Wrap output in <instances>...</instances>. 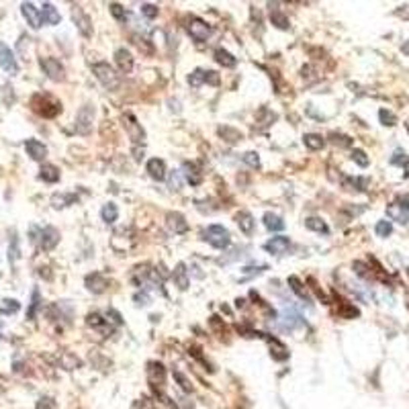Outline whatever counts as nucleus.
Returning a JSON list of instances; mask_svg holds the SVG:
<instances>
[{"instance_id": "f257e3e1", "label": "nucleus", "mask_w": 409, "mask_h": 409, "mask_svg": "<svg viewBox=\"0 0 409 409\" xmlns=\"http://www.w3.org/2000/svg\"><path fill=\"white\" fill-rule=\"evenodd\" d=\"M31 109L45 119H54L62 113V102L51 94H35L31 98Z\"/></svg>"}, {"instance_id": "f03ea898", "label": "nucleus", "mask_w": 409, "mask_h": 409, "mask_svg": "<svg viewBox=\"0 0 409 409\" xmlns=\"http://www.w3.org/2000/svg\"><path fill=\"white\" fill-rule=\"evenodd\" d=\"M92 74L96 76V80L105 86L107 90H117L121 86V78L119 74L107 64V62H98L92 66Z\"/></svg>"}, {"instance_id": "7ed1b4c3", "label": "nucleus", "mask_w": 409, "mask_h": 409, "mask_svg": "<svg viewBox=\"0 0 409 409\" xmlns=\"http://www.w3.org/2000/svg\"><path fill=\"white\" fill-rule=\"evenodd\" d=\"M204 239L217 250H225L231 243V235L223 225H209L204 231Z\"/></svg>"}, {"instance_id": "20e7f679", "label": "nucleus", "mask_w": 409, "mask_h": 409, "mask_svg": "<svg viewBox=\"0 0 409 409\" xmlns=\"http://www.w3.org/2000/svg\"><path fill=\"white\" fill-rule=\"evenodd\" d=\"M94 105H84L80 107L78 115H76V131L80 135H88L92 131V125H94Z\"/></svg>"}, {"instance_id": "39448f33", "label": "nucleus", "mask_w": 409, "mask_h": 409, "mask_svg": "<svg viewBox=\"0 0 409 409\" xmlns=\"http://www.w3.org/2000/svg\"><path fill=\"white\" fill-rule=\"evenodd\" d=\"M39 66H41V70L47 74L49 80L62 82V80L66 78V74H64V66H62L60 60H56V58H41V60H39Z\"/></svg>"}, {"instance_id": "423d86ee", "label": "nucleus", "mask_w": 409, "mask_h": 409, "mask_svg": "<svg viewBox=\"0 0 409 409\" xmlns=\"http://www.w3.org/2000/svg\"><path fill=\"white\" fill-rule=\"evenodd\" d=\"M186 29H188V35H190L194 41H207L209 35H211V27L204 23L202 19H198V17H192V19L188 21Z\"/></svg>"}, {"instance_id": "0eeeda50", "label": "nucleus", "mask_w": 409, "mask_h": 409, "mask_svg": "<svg viewBox=\"0 0 409 409\" xmlns=\"http://www.w3.org/2000/svg\"><path fill=\"white\" fill-rule=\"evenodd\" d=\"M0 68H3L7 74H17L19 72V64H17V58L11 51V47L7 43L0 41Z\"/></svg>"}, {"instance_id": "6e6552de", "label": "nucleus", "mask_w": 409, "mask_h": 409, "mask_svg": "<svg viewBox=\"0 0 409 409\" xmlns=\"http://www.w3.org/2000/svg\"><path fill=\"white\" fill-rule=\"evenodd\" d=\"M72 19H74V23H76V29L80 31V35L82 37H92V23H90V19H88V15L82 11V7H72Z\"/></svg>"}, {"instance_id": "1a4fd4ad", "label": "nucleus", "mask_w": 409, "mask_h": 409, "mask_svg": "<svg viewBox=\"0 0 409 409\" xmlns=\"http://www.w3.org/2000/svg\"><path fill=\"white\" fill-rule=\"evenodd\" d=\"M147 381H149V385L156 389V387H164V383H166V369H164V364L162 362H149L147 364Z\"/></svg>"}, {"instance_id": "9d476101", "label": "nucleus", "mask_w": 409, "mask_h": 409, "mask_svg": "<svg viewBox=\"0 0 409 409\" xmlns=\"http://www.w3.org/2000/svg\"><path fill=\"white\" fill-rule=\"evenodd\" d=\"M58 241H60V231H58L56 227L47 225V227L41 229V233H39V246H41L43 252L54 250V248L58 246Z\"/></svg>"}, {"instance_id": "9b49d317", "label": "nucleus", "mask_w": 409, "mask_h": 409, "mask_svg": "<svg viewBox=\"0 0 409 409\" xmlns=\"http://www.w3.org/2000/svg\"><path fill=\"white\" fill-rule=\"evenodd\" d=\"M123 123H125V129H127V133H129V137L133 139V143H143L145 141V131H143V127L137 123V119L133 117V115H125L123 117Z\"/></svg>"}, {"instance_id": "f8f14e48", "label": "nucleus", "mask_w": 409, "mask_h": 409, "mask_svg": "<svg viewBox=\"0 0 409 409\" xmlns=\"http://www.w3.org/2000/svg\"><path fill=\"white\" fill-rule=\"evenodd\" d=\"M86 323H88V328H92V330H96V332H100V334H105V336H109L115 328L111 325V321H109V317L105 319L100 313H90L88 317H86Z\"/></svg>"}, {"instance_id": "ddd939ff", "label": "nucleus", "mask_w": 409, "mask_h": 409, "mask_svg": "<svg viewBox=\"0 0 409 409\" xmlns=\"http://www.w3.org/2000/svg\"><path fill=\"white\" fill-rule=\"evenodd\" d=\"M107 287H109V280H107L105 276H102L100 272H92V274L86 276V289H88L90 293H94V295L105 293Z\"/></svg>"}, {"instance_id": "4468645a", "label": "nucleus", "mask_w": 409, "mask_h": 409, "mask_svg": "<svg viewBox=\"0 0 409 409\" xmlns=\"http://www.w3.org/2000/svg\"><path fill=\"white\" fill-rule=\"evenodd\" d=\"M260 338H266V340H268V344H270V356L274 358V360L284 362L287 358H289V350H287V346H284L282 342H278L276 338H270V336H266V334H260Z\"/></svg>"}, {"instance_id": "2eb2a0df", "label": "nucleus", "mask_w": 409, "mask_h": 409, "mask_svg": "<svg viewBox=\"0 0 409 409\" xmlns=\"http://www.w3.org/2000/svg\"><path fill=\"white\" fill-rule=\"evenodd\" d=\"M115 62H117V66H119V70L123 74H129L133 70V56H131V51L127 47H119L115 51Z\"/></svg>"}, {"instance_id": "dca6fc26", "label": "nucleus", "mask_w": 409, "mask_h": 409, "mask_svg": "<svg viewBox=\"0 0 409 409\" xmlns=\"http://www.w3.org/2000/svg\"><path fill=\"white\" fill-rule=\"evenodd\" d=\"M21 13H23V17H25V21H27V25L31 29H39L41 27V15H39V11L35 9L33 3H23L21 5Z\"/></svg>"}, {"instance_id": "f3484780", "label": "nucleus", "mask_w": 409, "mask_h": 409, "mask_svg": "<svg viewBox=\"0 0 409 409\" xmlns=\"http://www.w3.org/2000/svg\"><path fill=\"white\" fill-rule=\"evenodd\" d=\"M289 246H291V239L287 235H276V237H272V239H268L264 243V250L270 252V254H274V256H278V254H284L289 250Z\"/></svg>"}, {"instance_id": "a211bd4d", "label": "nucleus", "mask_w": 409, "mask_h": 409, "mask_svg": "<svg viewBox=\"0 0 409 409\" xmlns=\"http://www.w3.org/2000/svg\"><path fill=\"white\" fill-rule=\"evenodd\" d=\"M39 15H41V23H47V25H58L62 21L58 9L51 3H43L41 9H39Z\"/></svg>"}, {"instance_id": "6ab92c4d", "label": "nucleus", "mask_w": 409, "mask_h": 409, "mask_svg": "<svg viewBox=\"0 0 409 409\" xmlns=\"http://www.w3.org/2000/svg\"><path fill=\"white\" fill-rule=\"evenodd\" d=\"M25 149L31 156V160H37V162H41L47 156V147L41 141H37V139H27L25 141Z\"/></svg>"}, {"instance_id": "aec40b11", "label": "nucleus", "mask_w": 409, "mask_h": 409, "mask_svg": "<svg viewBox=\"0 0 409 409\" xmlns=\"http://www.w3.org/2000/svg\"><path fill=\"white\" fill-rule=\"evenodd\" d=\"M147 174H149L153 180L162 182V180L166 178V164H164V160H160V158H151V160L147 162Z\"/></svg>"}, {"instance_id": "412c9836", "label": "nucleus", "mask_w": 409, "mask_h": 409, "mask_svg": "<svg viewBox=\"0 0 409 409\" xmlns=\"http://www.w3.org/2000/svg\"><path fill=\"white\" fill-rule=\"evenodd\" d=\"M235 223H237V227H239L246 235H252V233H254L256 221H254L252 213H248V211H239V213L235 215Z\"/></svg>"}, {"instance_id": "4be33fe9", "label": "nucleus", "mask_w": 409, "mask_h": 409, "mask_svg": "<svg viewBox=\"0 0 409 409\" xmlns=\"http://www.w3.org/2000/svg\"><path fill=\"white\" fill-rule=\"evenodd\" d=\"M182 170H184V178H186L192 186H196V184L202 182V172H200V168H198L194 162H184Z\"/></svg>"}, {"instance_id": "5701e85b", "label": "nucleus", "mask_w": 409, "mask_h": 409, "mask_svg": "<svg viewBox=\"0 0 409 409\" xmlns=\"http://www.w3.org/2000/svg\"><path fill=\"white\" fill-rule=\"evenodd\" d=\"M78 200L76 194H70V192H56L54 196H51V204H54L56 209H64V207H70V204H74Z\"/></svg>"}, {"instance_id": "b1692460", "label": "nucleus", "mask_w": 409, "mask_h": 409, "mask_svg": "<svg viewBox=\"0 0 409 409\" xmlns=\"http://www.w3.org/2000/svg\"><path fill=\"white\" fill-rule=\"evenodd\" d=\"M172 278H174V282H176V287H178L180 291H186V289H188V270H186V264H184V262H180V264L174 268Z\"/></svg>"}, {"instance_id": "393cba45", "label": "nucleus", "mask_w": 409, "mask_h": 409, "mask_svg": "<svg viewBox=\"0 0 409 409\" xmlns=\"http://www.w3.org/2000/svg\"><path fill=\"white\" fill-rule=\"evenodd\" d=\"M39 178H41L43 182L54 184V182L60 180V168H56L54 164H43L41 170H39Z\"/></svg>"}, {"instance_id": "a878e982", "label": "nucleus", "mask_w": 409, "mask_h": 409, "mask_svg": "<svg viewBox=\"0 0 409 409\" xmlns=\"http://www.w3.org/2000/svg\"><path fill=\"white\" fill-rule=\"evenodd\" d=\"M168 227L174 231V233H184L186 229H188V223H186V219L180 215V213H168Z\"/></svg>"}, {"instance_id": "bb28decb", "label": "nucleus", "mask_w": 409, "mask_h": 409, "mask_svg": "<svg viewBox=\"0 0 409 409\" xmlns=\"http://www.w3.org/2000/svg\"><path fill=\"white\" fill-rule=\"evenodd\" d=\"M289 284H291L293 293L299 295V299H303V301H307V303H311V295H309V291H307V287H305L297 276H289Z\"/></svg>"}, {"instance_id": "cd10ccee", "label": "nucleus", "mask_w": 409, "mask_h": 409, "mask_svg": "<svg viewBox=\"0 0 409 409\" xmlns=\"http://www.w3.org/2000/svg\"><path fill=\"white\" fill-rule=\"evenodd\" d=\"M303 143H305V147H309L311 151H317V149H321L325 145V139L321 135H317V133H305L303 135Z\"/></svg>"}, {"instance_id": "c85d7f7f", "label": "nucleus", "mask_w": 409, "mask_h": 409, "mask_svg": "<svg viewBox=\"0 0 409 409\" xmlns=\"http://www.w3.org/2000/svg\"><path fill=\"white\" fill-rule=\"evenodd\" d=\"M100 217H102V221H105V223H115L117 217H119L117 204L115 202H107L105 207H102V211H100Z\"/></svg>"}, {"instance_id": "c756f323", "label": "nucleus", "mask_w": 409, "mask_h": 409, "mask_svg": "<svg viewBox=\"0 0 409 409\" xmlns=\"http://www.w3.org/2000/svg\"><path fill=\"white\" fill-rule=\"evenodd\" d=\"M264 225H266V229H270V231H282V229H284L282 217H278V215H274V213H266V215H264Z\"/></svg>"}, {"instance_id": "7c9ffc66", "label": "nucleus", "mask_w": 409, "mask_h": 409, "mask_svg": "<svg viewBox=\"0 0 409 409\" xmlns=\"http://www.w3.org/2000/svg\"><path fill=\"white\" fill-rule=\"evenodd\" d=\"M215 60H217L221 66H225V68H233V66H235V58L229 54L227 49H223V47H217V49H215Z\"/></svg>"}, {"instance_id": "2f4dec72", "label": "nucleus", "mask_w": 409, "mask_h": 409, "mask_svg": "<svg viewBox=\"0 0 409 409\" xmlns=\"http://www.w3.org/2000/svg\"><path fill=\"white\" fill-rule=\"evenodd\" d=\"M305 227H307V229H311V231H317V233H328V231H330V227L325 225V221L319 219V217H309V219H305Z\"/></svg>"}, {"instance_id": "473e14b6", "label": "nucleus", "mask_w": 409, "mask_h": 409, "mask_svg": "<svg viewBox=\"0 0 409 409\" xmlns=\"http://www.w3.org/2000/svg\"><path fill=\"white\" fill-rule=\"evenodd\" d=\"M19 256H21L19 237H17V233L13 231V233H11V243H9V262H11V266H15V262L19 260Z\"/></svg>"}, {"instance_id": "72a5a7b5", "label": "nucleus", "mask_w": 409, "mask_h": 409, "mask_svg": "<svg viewBox=\"0 0 409 409\" xmlns=\"http://www.w3.org/2000/svg\"><path fill=\"white\" fill-rule=\"evenodd\" d=\"M39 305H41V293H39V289H33V293H31V303H29V309H27V319H35Z\"/></svg>"}, {"instance_id": "f704fd0d", "label": "nucleus", "mask_w": 409, "mask_h": 409, "mask_svg": "<svg viewBox=\"0 0 409 409\" xmlns=\"http://www.w3.org/2000/svg\"><path fill=\"white\" fill-rule=\"evenodd\" d=\"M270 23L274 25V27H278V29H289L291 25H289V17L284 15V13H280L278 9H274V11H270Z\"/></svg>"}, {"instance_id": "c9c22d12", "label": "nucleus", "mask_w": 409, "mask_h": 409, "mask_svg": "<svg viewBox=\"0 0 409 409\" xmlns=\"http://www.w3.org/2000/svg\"><path fill=\"white\" fill-rule=\"evenodd\" d=\"M219 135L227 141V143H237L241 139V133L233 127H219Z\"/></svg>"}, {"instance_id": "e433bc0d", "label": "nucleus", "mask_w": 409, "mask_h": 409, "mask_svg": "<svg viewBox=\"0 0 409 409\" xmlns=\"http://www.w3.org/2000/svg\"><path fill=\"white\" fill-rule=\"evenodd\" d=\"M338 313L342 315V317H346V319H354V317H358V309L354 305H350L348 301H340V309H338Z\"/></svg>"}, {"instance_id": "4c0bfd02", "label": "nucleus", "mask_w": 409, "mask_h": 409, "mask_svg": "<svg viewBox=\"0 0 409 409\" xmlns=\"http://www.w3.org/2000/svg\"><path fill=\"white\" fill-rule=\"evenodd\" d=\"M21 309V305H19V301H15V299H5L3 301V307H0V315H13V313H17Z\"/></svg>"}, {"instance_id": "58836bf2", "label": "nucleus", "mask_w": 409, "mask_h": 409, "mask_svg": "<svg viewBox=\"0 0 409 409\" xmlns=\"http://www.w3.org/2000/svg\"><path fill=\"white\" fill-rule=\"evenodd\" d=\"M139 409H168L160 399H153V397H143L139 401Z\"/></svg>"}, {"instance_id": "ea45409f", "label": "nucleus", "mask_w": 409, "mask_h": 409, "mask_svg": "<svg viewBox=\"0 0 409 409\" xmlns=\"http://www.w3.org/2000/svg\"><path fill=\"white\" fill-rule=\"evenodd\" d=\"M204 82V70H200V68H196V70H192L190 74H188V84L192 86V88H196V86H200Z\"/></svg>"}, {"instance_id": "a19ab883", "label": "nucleus", "mask_w": 409, "mask_h": 409, "mask_svg": "<svg viewBox=\"0 0 409 409\" xmlns=\"http://www.w3.org/2000/svg\"><path fill=\"white\" fill-rule=\"evenodd\" d=\"M375 231H377L379 237H389L393 233V225H391V221H379Z\"/></svg>"}, {"instance_id": "79ce46f5", "label": "nucleus", "mask_w": 409, "mask_h": 409, "mask_svg": "<svg viewBox=\"0 0 409 409\" xmlns=\"http://www.w3.org/2000/svg\"><path fill=\"white\" fill-rule=\"evenodd\" d=\"M241 160L248 164V166H252V168H260V156L256 151H246L243 156H241Z\"/></svg>"}, {"instance_id": "37998d69", "label": "nucleus", "mask_w": 409, "mask_h": 409, "mask_svg": "<svg viewBox=\"0 0 409 409\" xmlns=\"http://www.w3.org/2000/svg\"><path fill=\"white\" fill-rule=\"evenodd\" d=\"M379 119H381V123L387 125V127H393V125L397 123V117H395L391 111H387V109H381V111H379Z\"/></svg>"}, {"instance_id": "c03bdc74", "label": "nucleus", "mask_w": 409, "mask_h": 409, "mask_svg": "<svg viewBox=\"0 0 409 409\" xmlns=\"http://www.w3.org/2000/svg\"><path fill=\"white\" fill-rule=\"evenodd\" d=\"M172 375H174V379L178 381V385H180V389H182V391H186V393H190V391H192V383H190V381H188V379H186V377H184L180 371H174Z\"/></svg>"}, {"instance_id": "a18cd8bd", "label": "nucleus", "mask_w": 409, "mask_h": 409, "mask_svg": "<svg viewBox=\"0 0 409 409\" xmlns=\"http://www.w3.org/2000/svg\"><path fill=\"white\" fill-rule=\"evenodd\" d=\"M330 139H332V143H334V145H340V147H348V145H352V139H350L348 135L332 133V135H330Z\"/></svg>"}, {"instance_id": "49530a36", "label": "nucleus", "mask_w": 409, "mask_h": 409, "mask_svg": "<svg viewBox=\"0 0 409 409\" xmlns=\"http://www.w3.org/2000/svg\"><path fill=\"white\" fill-rule=\"evenodd\" d=\"M352 160H354L358 166H362V168L369 166V158H366V153H364L362 149H354V151H352Z\"/></svg>"}, {"instance_id": "de8ad7c7", "label": "nucleus", "mask_w": 409, "mask_h": 409, "mask_svg": "<svg viewBox=\"0 0 409 409\" xmlns=\"http://www.w3.org/2000/svg\"><path fill=\"white\" fill-rule=\"evenodd\" d=\"M109 9H111V15H113V17L117 19V21H121V23H123V21L127 19V15H125V9H123L121 5H117V3H111V5H109Z\"/></svg>"}, {"instance_id": "09e8293b", "label": "nucleus", "mask_w": 409, "mask_h": 409, "mask_svg": "<svg viewBox=\"0 0 409 409\" xmlns=\"http://www.w3.org/2000/svg\"><path fill=\"white\" fill-rule=\"evenodd\" d=\"M141 15L147 17V19H156V17H158V7L145 3V5H141Z\"/></svg>"}, {"instance_id": "8fccbe9b", "label": "nucleus", "mask_w": 409, "mask_h": 409, "mask_svg": "<svg viewBox=\"0 0 409 409\" xmlns=\"http://www.w3.org/2000/svg\"><path fill=\"white\" fill-rule=\"evenodd\" d=\"M76 366H80V360L72 354H64V369L66 371H74Z\"/></svg>"}, {"instance_id": "3c124183", "label": "nucleus", "mask_w": 409, "mask_h": 409, "mask_svg": "<svg viewBox=\"0 0 409 409\" xmlns=\"http://www.w3.org/2000/svg\"><path fill=\"white\" fill-rule=\"evenodd\" d=\"M37 409H56V401L51 397H41L37 401Z\"/></svg>"}, {"instance_id": "603ef678", "label": "nucleus", "mask_w": 409, "mask_h": 409, "mask_svg": "<svg viewBox=\"0 0 409 409\" xmlns=\"http://www.w3.org/2000/svg\"><path fill=\"white\" fill-rule=\"evenodd\" d=\"M407 162H409V158L405 156L403 151H397L395 156L391 158V164H395V166H403V164H407Z\"/></svg>"}, {"instance_id": "864d4df0", "label": "nucleus", "mask_w": 409, "mask_h": 409, "mask_svg": "<svg viewBox=\"0 0 409 409\" xmlns=\"http://www.w3.org/2000/svg\"><path fill=\"white\" fill-rule=\"evenodd\" d=\"M204 82H209V84L217 86V84H219V76H217V72H213V70L204 72Z\"/></svg>"}, {"instance_id": "5fc2aeb1", "label": "nucleus", "mask_w": 409, "mask_h": 409, "mask_svg": "<svg viewBox=\"0 0 409 409\" xmlns=\"http://www.w3.org/2000/svg\"><path fill=\"white\" fill-rule=\"evenodd\" d=\"M397 204H399V207L405 211V215L409 217V194H403V196L399 198V202H397Z\"/></svg>"}, {"instance_id": "6e6d98bb", "label": "nucleus", "mask_w": 409, "mask_h": 409, "mask_svg": "<svg viewBox=\"0 0 409 409\" xmlns=\"http://www.w3.org/2000/svg\"><path fill=\"white\" fill-rule=\"evenodd\" d=\"M354 270H356V274H360V276H371V274L366 272L369 268H366L362 262H354Z\"/></svg>"}, {"instance_id": "4d7b16f0", "label": "nucleus", "mask_w": 409, "mask_h": 409, "mask_svg": "<svg viewBox=\"0 0 409 409\" xmlns=\"http://www.w3.org/2000/svg\"><path fill=\"white\" fill-rule=\"evenodd\" d=\"M170 188L172 190H180V176H178V172H174L170 176Z\"/></svg>"}, {"instance_id": "13d9d810", "label": "nucleus", "mask_w": 409, "mask_h": 409, "mask_svg": "<svg viewBox=\"0 0 409 409\" xmlns=\"http://www.w3.org/2000/svg\"><path fill=\"white\" fill-rule=\"evenodd\" d=\"M135 301H141L139 305H147V295L143 293V295H135Z\"/></svg>"}, {"instance_id": "bf43d9fd", "label": "nucleus", "mask_w": 409, "mask_h": 409, "mask_svg": "<svg viewBox=\"0 0 409 409\" xmlns=\"http://www.w3.org/2000/svg\"><path fill=\"white\" fill-rule=\"evenodd\" d=\"M268 266H258V268H256V272H262V270H266ZM246 270V274H252L254 272V268H243Z\"/></svg>"}, {"instance_id": "052dcab7", "label": "nucleus", "mask_w": 409, "mask_h": 409, "mask_svg": "<svg viewBox=\"0 0 409 409\" xmlns=\"http://www.w3.org/2000/svg\"><path fill=\"white\" fill-rule=\"evenodd\" d=\"M403 51H405V54H409V43H405V45H403Z\"/></svg>"}, {"instance_id": "680f3d73", "label": "nucleus", "mask_w": 409, "mask_h": 409, "mask_svg": "<svg viewBox=\"0 0 409 409\" xmlns=\"http://www.w3.org/2000/svg\"><path fill=\"white\" fill-rule=\"evenodd\" d=\"M0 328H3V323H0ZM0 338H3V332H0Z\"/></svg>"}, {"instance_id": "e2e57ef3", "label": "nucleus", "mask_w": 409, "mask_h": 409, "mask_svg": "<svg viewBox=\"0 0 409 409\" xmlns=\"http://www.w3.org/2000/svg\"><path fill=\"white\" fill-rule=\"evenodd\" d=\"M407 131H409V121H407Z\"/></svg>"}]
</instances>
